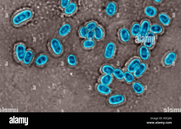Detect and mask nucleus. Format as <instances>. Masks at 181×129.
Instances as JSON below:
<instances>
[{
  "label": "nucleus",
  "instance_id": "nucleus-1",
  "mask_svg": "<svg viewBox=\"0 0 181 129\" xmlns=\"http://www.w3.org/2000/svg\"><path fill=\"white\" fill-rule=\"evenodd\" d=\"M33 15V11L30 9L25 8L20 10L13 16L12 23L14 26H19L30 20Z\"/></svg>",
  "mask_w": 181,
  "mask_h": 129
},
{
  "label": "nucleus",
  "instance_id": "nucleus-2",
  "mask_svg": "<svg viewBox=\"0 0 181 129\" xmlns=\"http://www.w3.org/2000/svg\"><path fill=\"white\" fill-rule=\"evenodd\" d=\"M150 25L149 21L147 19H144L142 21L141 29L136 39L137 42L142 43L143 42L149 32Z\"/></svg>",
  "mask_w": 181,
  "mask_h": 129
},
{
  "label": "nucleus",
  "instance_id": "nucleus-3",
  "mask_svg": "<svg viewBox=\"0 0 181 129\" xmlns=\"http://www.w3.org/2000/svg\"><path fill=\"white\" fill-rule=\"evenodd\" d=\"M49 47L52 53L55 55H60L63 51V47L60 41L55 38L51 39L49 43Z\"/></svg>",
  "mask_w": 181,
  "mask_h": 129
},
{
  "label": "nucleus",
  "instance_id": "nucleus-4",
  "mask_svg": "<svg viewBox=\"0 0 181 129\" xmlns=\"http://www.w3.org/2000/svg\"><path fill=\"white\" fill-rule=\"evenodd\" d=\"M116 46L113 42L107 43L105 47L103 52L104 57L107 59H110L113 57L115 52Z\"/></svg>",
  "mask_w": 181,
  "mask_h": 129
},
{
  "label": "nucleus",
  "instance_id": "nucleus-5",
  "mask_svg": "<svg viewBox=\"0 0 181 129\" xmlns=\"http://www.w3.org/2000/svg\"><path fill=\"white\" fill-rule=\"evenodd\" d=\"M14 56L16 59L18 61H22L26 52L24 45L20 43L16 45L14 48Z\"/></svg>",
  "mask_w": 181,
  "mask_h": 129
},
{
  "label": "nucleus",
  "instance_id": "nucleus-6",
  "mask_svg": "<svg viewBox=\"0 0 181 129\" xmlns=\"http://www.w3.org/2000/svg\"><path fill=\"white\" fill-rule=\"evenodd\" d=\"M141 63L140 59L135 57L130 60L126 66L127 71L131 73H134Z\"/></svg>",
  "mask_w": 181,
  "mask_h": 129
},
{
  "label": "nucleus",
  "instance_id": "nucleus-7",
  "mask_svg": "<svg viewBox=\"0 0 181 129\" xmlns=\"http://www.w3.org/2000/svg\"><path fill=\"white\" fill-rule=\"evenodd\" d=\"M119 39L123 43H127L130 40L131 38V33L129 31L125 28L120 29L118 32Z\"/></svg>",
  "mask_w": 181,
  "mask_h": 129
},
{
  "label": "nucleus",
  "instance_id": "nucleus-8",
  "mask_svg": "<svg viewBox=\"0 0 181 129\" xmlns=\"http://www.w3.org/2000/svg\"><path fill=\"white\" fill-rule=\"evenodd\" d=\"M125 100L124 96L121 94H116L111 96L108 100V102L111 105H115L124 103Z\"/></svg>",
  "mask_w": 181,
  "mask_h": 129
},
{
  "label": "nucleus",
  "instance_id": "nucleus-9",
  "mask_svg": "<svg viewBox=\"0 0 181 129\" xmlns=\"http://www.w3.org/2000/svg\"><path fill=\"white\" fill-rule=\"evenodd\" d=\"M177 55L175 52L171 51L168 52L164 57L163 62L164 66H171L175 60Z\"/></svg>",
  "mask_w": 181,
  "mask_h": 129
},
{
  "label": "nucleus",
  "instance_id": "nucleus-10",
  "mask_svg": "<svg viewBox=\"0 0 181 129\" xmlns=\"http://www.w3.org/2000/svg\"><path fill=\"white\" fill-rule=\"evenodd\" d=\"M156 37L155 34L149 32L143 41V45L149 48H152L154 45Z\"/></svg>",
  "mask_w": 181,
  "mask_h": 129
},
{
  "label": "nucleus",
  "instance_id": "nucleus-11",
  "mask_svg": "<svg viewBox=\"0 0 181 129\" xmlns=\"http://www.w3.org/2000/svg\"><path fill=\"white\" fill-rule=\"evenodd\" d=\"M116 4L114 2H111L107 4L105 9V12L108 16H111L113 15L116 12L117 9Z\"/></svg>",
  "mask_w": 181,
  "mask_h": 129
},
{
  "label": "nucleus",
  "instance_id": "nucleus-12",
  "mask_svg": "<svg viewBox=\"0 0 181 129\" xmlns=\"http://www.w3.org/2000/svg\"><path fill=\"white\" fill-rule=\"evenodd\" d=\"M139 55L141 59L143 60H148L150 56L149 48L144 45L140 46L138 49Z\"/></svg>",
  "mask_w": 181,
  "mask_h": 129
},
{
  "label": "nucleus",
  "instance_id": "nucleus-13",
  "mask_svg": "<svg viewBox=\"0 0 181 129\" xmlns=\"http://www.w3.org/2000/svg\"><path fill=\"white\" fill-rule=\"evenodd\" d=\"M77 9L76 4L74 2H71L63 10V13L66 15L70 16L74 13Z\"/></svg>",
  "mask_w": 181,
  "mask_h": 129
},
{
  "label": "nucleus",
  "instance_id": "nucleus-14",
  "mask_svg": "<svg viewBox=\"0 0 181 129\" xmlns=\"http://www.w3.org/2000/svg\"><path fill=\"white\" fill-rule=\"evenodd\" d=\"M34 55V53L32 50H27L26 51L22 61L24 64L27 66L29 65L33 61Z\"/></svg>",
  "mask_w": 181,
  "mask_h": 129
},
{
  "label": "nucleus",
  "instance_id": "nucleus-15",
  "mask_svg": "<svg viewBox=\"0 0 181 129\" xmlns=\"http://www.w3.org/2000/svg\"><path fill=\"white\" fill-rule=\"evenodd\" d=\"M94 37L98 41L102 40L104 36L103 28L100 26L97 25L94 29Z\"/></svg>",
  "mask_w": 181,
  "mask_h": 129
},
{
  "label": "nucleus",
  "instance_id": "nucleus-16",
  "mask_svg": "<svg viewBox=\"0 0 181 129\" xmlns=\"http://www.w3.org/2000/svg\"><path fill=\"white\" fill-rule=\"evenodd\" d=\"M147 68L146 64L144 62L140 63L134 72L133 75L136 77H139L142 75L145 71Z\"/></svg>",
  "mask_w": 181,
  "mask_h": 129
},
{
  "label": "nucleus",
  "instance_id": "nucleus-17",
  "mask_svg": "<svg viewBox=\"0 0 181 129\" xmlns=\"http://www.w3.org/2000/svg\"><path fill=\"white\" fill-rule=\"evenodd\" d=\"M48 60V58L46 55L42 54L37 58L35 61V63L38 66H42L46 64Z\"/></svg>",
  "mask_w": 181,
  "mask_h": 129
},
{
  "label": "nucleus",
  "instance_id": "nucleus-18",
  "mask_svg": "<svg viewBox=\"0 0 181 129\" xmlns=\"http://www.w3.org/2000/svg\"><path fill=\"white\" fill-rule=\"evenodd\" d=\"M71 29V26L69 24H64L59 28L58 31L59 34L61 36H65L70 32Z\"/></svg>",
  "mask_w": 181,
  "mask_h": 129
},
{
  "label": "nucleus",
  "instance_id": "nucleus-19",
  "mask_svg": "<svg viewBox=\"0 0 181 129\" xmlns=\"http://www.w3.org/2000/svg\"><path fill=\"white\" fill-rule=\"evenodd\" d=\"M114 68L112 65L108 64L103 65L101 68V71L105 74H113Z\"/></svg>",
  "mask_w": 181,
  "mask_h": 129
},
{
  "label": "nucleus",
  "instance_id": "nucleus-20",
  "mask_svg": "<svg viewBox=\"0 0 181 129\" xmlns=\"http://www.w3.org/2000/svg\"><path fill=\"white\" fill-rule=\"evenodd\" d=\"M141 24L138 22L134 23L132 24L131 28V33L134 37H137L140 31Z\"/></svg>",
  "mask_w": 181,
  "mask_h": 129
},
{
  "label": "nucleus",
  "instance_id": "nucleus-21",
  "mask_svg": "<svg viewBox=\"0 0 181 129\" xmlns=\"http://www.w3.org/2000/svg\"><path fill=\"white\" fill-rule=\"evenodd\" d=\"M158 19L160 22L165 25H168L171 21L170 17L166 14L163 13H161L159 15Z\"/></svg>",
  "mask_w": 181,
  "mask_h": 129
},
{
  "label": "nucleus",
  "instance_id": "nucleus-22",
  "mask_svg": "<svg viewBox=\"0 0 181 129\" xmlns=\"http://www.w3.org/2000/svg\"><path fill=\"white\" fill-rule=\"evenodd\" d=\"M97 89L100 93L104 94H108L111 91L110 88L106 85L102 84H99L97 86Z\"/></svg>",
  "mask_w": 181,
  "mask_h": 129
},
{
  "label": "nucleus",
  "instance_id": "nucleus-23",
  "mask_svg": "<svg viewBox=\"0 0 181 129\" xmlns=\"http://www.w3.org/2000/svg\"><path fill=\"white\" fill-rule=\"evenodd\" d=\"M163 30V27L158 24H153L150 25L149 31L155 34H159L162 33Z\"/></svg>",
  "mask_w": 181,
  "mask_h": 129
},
{
  "label": "nucleus",
  "instance_id": "nucleus-24",
  "mask_svg": "<svg viewBox=\"0 0 181 129\" xmlns=\"http://www.w3.org/2000/svg\"><path fill=\"white\" fill-rule=\"evenodd\" d=\"M132 88L134 91L138 94H142L144 91L143 86L141 84L137 82H135L133 84Z\"/></svg>",
  "mask_w": 181,
  "mask_h": 129
},
{
  "label": "nucleus",
  "instance_id": "nucleus-25",
  "mask_svg": "<svg viewBox=\"0 0 181 129\" xmlns=\"http://www.w3.org/2000/svg\"><path fill=\"white\" fill-rule=\"evenodd\" d=\"M112 79L113 77L111 74H105L100 78V81L102 84L108 85L111 82Z\"/></svg>",
  "mask_w": 181,
  "mask_h": 129
},
{
  "label": "nucleus",
  "instance_id": "nucleus-26",
  "mask_svg": "<svg viewBox=\"0 0 181 129\" xmlns=\"http://www.w3.org/2000/svg\"><path fill=\"white\" fill-rule=\"evenodd\" d=\"M156 9L154 7L149 6L147 7L144 10L145 14L149 17L155 16L157 13Z\"/></svg>",
  "mask_w": 181,
  "mask_h": 129
},
{
  "label": "nucleus",
  "instance_id": "nucleus-27",
  "mask_svg": "<svg viewBox=\"0 0 181 129\" xmlns=\"http://www.w3.org/2000/svg\"><path fill=\"white\" fill-rule=\"evenodd\" d=\"M95 41L93 40L86 39L82 42V46L86 49H89L93 48L95 45Z\"/></svg>",
  "mask_w": 181,
  "mask_h": 129
},
{
  "label": "nucleus",
  "instance_id": "nucleus-28",
  "mask_svg": "<svg viewBox=\"0 0 181 129\" xmlns=\"http://www.w3.org/2000/svg\"><path fill=\"white\" fill-rule=\"evenodd\" d=\"M113 74L114 77L118 80H122L124 79V72L120 68H114Z\"/></svg>",
  "mask_w": 181,
  "mask_h": 129
},
{
  "label": "nucleus",
  "instance_id": "nucleus-29",
  "mask_svg": "<svg viewBox=\"0 0 181 129\" xmlns=\"http://www.w3.org/2000/svg\"><path fill=\"white\" fill-rule=\"evenodd\" d=\"M67 61L68 64L70 66H75L77 63V60L75 56L73 54H70L67 57Z\"/></svg>",
  "mask_w": 181,
  "mask_h": 129
},
{
  "label": "nucleus",
  "instance_id": "nucleus-30",
  "mask_svg": "<svg viewBox=\"0 0 181 129\" xmlns=\"http://www.w3.org/2000/svg\"><path fill=\"white\" fill-rule=\"evenodd\" d=\"M127 82L130 83L133 82L134 79V76L131 73L126 71L124 72V78Z\"/></svg>",
  "mask_w": 181,
  "mask_h": 129
},
{
  "label": "nucleus",
  "instance_id": "nucleus-31",
  "mask_svg": "<svg viewBox=\"0 0 181 129\" xmlns=\"http://www.w3.org/2000/svg\"><path fill=\"white\" fill-rule=\"evenodd\" d=\"M98 25L97 22L94 21H92L86 23L85 26L88 30H93Z\"/></svg>",
  "mask_w": 181,
  "mask_h": 129
},
{
  "label": "nucleus",
  "instance_id": "nucleus-32",
  "mask_svg": "<svg viewBox=\"0 0 181 129\" xmlns=\"http://www.w3.org/2000/svg\"><path fill=\"white\" fill-rule=\"evenodd\" d=\"M88 31V30L85 26H81L79 30V35L81 37L86 38Z\"/></svg>",
  "mask_w": 181,
  "mask_h": 129
},
{
  "label": "nucleus",
  "instance_id": "nucleus-33",
  "mask_svg": "<svg viewBox=\"0 0 181 129\" xmlns=\"http://www.w3.org/2000/svg\"><path fill=\"white\" fill-rule=\"evenodd\" d=\"M71 0H60L59 5L60 8L63 10L70 3Z\"/></svg>",
  "mask_w": 181,
  "mask_h": 129
},
{
  "label": "nucleus",
  "instance_id": "nucleus-34",
  "mask_svg": "<svg viewBox=\"0 0 181 129\" xmlns=\"http://www.w3.org/2000/svg\"><path fill=\"white\" fill-rule=\"evenodd\" d=\"M94 37V31L93 30L88 31L86 37V39L88 40H93Z\"/></svg>",
  "mask_w": 181,
  "mask_h": 129
},
{
  "label": "nucleus",
  "instance_id": "nucleus-35",
  "mask_svg": "<svg viewBox=\"0 0 181 129\" xmlns=\"http://www.w3.org/2000/svg\"><path fill=\"white\" fill-rule=\"evenodd\" d=\"M154 2L156 3H159L161 2L162 0H153Z\"/></svg>",
  "mask_w": 181,
  "mask_h": 129
}]
</instances>
